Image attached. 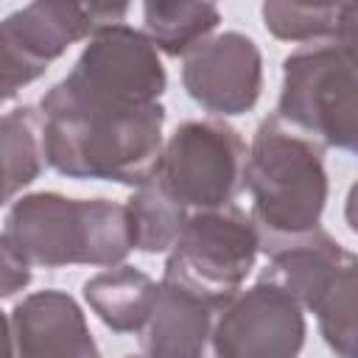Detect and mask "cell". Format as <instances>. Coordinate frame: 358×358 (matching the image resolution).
<instances>
[{"label":"cell","instance_id":"obj_3","mask_svg":"<svg viewBox=\"0 0 358 358\" xmlns=\"http://www.w3.org/2000/svg\"><path fill=\"white\" fill-rule=\"evenodd\" d=\"M3 238L34 266H117L134 249L126 204L109 199H67L62 193L20 196L8 213Z\"/></svg>","mask_w":358,"mask_h":358},{"label":"cell","instance_id":"obj_5","mask_svg":"<svg viewBox=\"0 0 358 358\" xmlns=\"http://www.w3.org/2000/svg\"><path fill=\"white\" fill-rule=\"evenodd\" d=\"M260 249V229L241 207L224 204L193 210L165 260L162 274L224 308L252 274Z\"/></svg>","mask_w":358,"mask_h":358},{"label":"cell","instance_id":"obj_21","mask_svg":"<svg viewBox=\"0 0 358 358\" xmlns=\"http://www.w3.org/2000/svg\"><path fill=\"white\" fill-rule=\"evenodd\" d=\"M344 221L347 227L358 235V182H352L350 193H347V201H344Z\"/></svg>","mask_w":358,"mask_h":358},{"label":"cell","instance_id":"obj_14","mask_svg":"<svg viewBox=\"0 0 358 358\" xmlns=\"http://www.w3.org/2000/svg\"><path fill=\"white\" fill-rule=\"evenodd\" d=\"M316 313L319 333L327 347L338 355L358 358V255L347 252L338 257L324 285L308 305Z\"/></svg>","mask_w":358,"mask_h":358},{"label":"cell","instance_id":"obj_20","mask_svg":"<svg viewBox=\"0 0 358 358\" xmlns=\"http://www.w3.org/2000/svg\"><path fill=\"white\" fill-rule=\"evenodd\" d=\"M333 42L338 45V50L358 67V0H350L338 17Z\"/></svg>","mask_w":358,"mask_h":358},{"label":"cell","instance_id":"obj_4","mask_svg":"<svg viewBox=\"0 0 358 358\" xmlns=\"http://www.w3.org/2000/svg\"><path fill=\"white\" fill-rule=\"evenodd\" d=\"M277 115L324 148L358 157V67L330 42H308L282 62Z\"/></svg>","mask_w":358,"mask_h":358},{"label":"cell","instance_id":"obj_17","mask_svg":"<svg viewBox=\"0 0 358 358\" xmlns=\"http://www.w3.org/2000/svg\"><path fill=\"white\" fill-rule=\"evenodd\" d=\"M0 140H3V201H14V196L25 190L48 162L45 140H42V109L25 103L6 112L0 123Z\"/></svg>","mask_w":358,"mask_h":358},{"label":"cell","instance_id":"obj_6","mask_svg":"<svg viewBox=\"0 0 358 358\" xmlns=\"http://www.w3.org/2000/svg\"><path fill=\"white\" fill-rule=\"evenodd\" d=\"M246 143L227 120H187L162 145L154 176L187 210L232 204L246 187Z\"/></svg>","mask_w":358,"mask_h":358},{"label":"cell","instance_id":"obj_9","mask_svg":"<svg viewBox=\"0 0 358 358\" xmlns=\"http://www.w3.org/2000/svg\"><path fill=\"white\" fill-rule=\"evenodd\" d=\"M95 31V20L78 0H31L25 8L8 14L0 25L3 98L11 101L70 45L90 39Z\"/></svg>","mask_w":358,"mask_h":358},{"label":"cell","instance_id":"obj_2","mask_svg":"<svg viewBox=\"0 0 358 358\" xmlns=\"http://www.w3.org/2000/svg\"><path fill=\"white\" fill-rule=\"evenodd\" d=\"M246 187L263 246L316 229L330 193L324 145L280 115L263 117L246 157Z\"/></svg>","mask_w":358,"mask_h":358},{"label":"cell","instance_id":"obj_13","mask_svg":"<svg viewBox=\"0 0 358 358\" xmlns=\"http://www.w3.org/2000/svg\"><path fill=\"white\" fill-rule=\"evenodd\" d=\"M159 296V282L145 271L117 263L84 282V299L112 333L145 330Z\"/></svg>","mask_w":358,"mask_h":358},{"label":"cell","instance_id":"obj_8","mask_svg":"<svg viewBox=\"0 0 358 358\" xmlns=\"http://www.w3.org/2000/svg\"><path fill=\"white\" fill-rule=\"evenodd\" d=\"M305 330L302 302L263 271L221 308L210 344L218 358H291L302 350Z\"/></svg>","mask_w":358,"mask_h":358},{"label":"cell","instance_id":"obj_1","mask_svg":"<svg viewBox=\"0 0 358 358\" xmlns=\"http://www.w3.org/2000/svg\"><path fill=\"white\" fill-rule=\"evenodd\" d=\"M48 165L67 179L140 187L159 162L165 106L87 98L53 84L42 101Z\"/></svg>","mask_w":358,"mask_h":358},{"label":"cell","instance_id":"obj_15","mask_svg":"<svg viewBox=\"0 0 358 358\" xmlns=\"http://www.w3.org/2000/svg\"><path fill=\"white\" fill-rule=\"evenodd\" d=\"M145 34L165 56H187L221 22L218 0H143Z\"/></svg>","mask_w":358,"mask_h":358},{"label":"cell","instance_id":"obj_18","mask_svg":"<svg viewBox=\"0 0 358 358\" xmlns=\"http://www.w3.org/2000/svg\"><path fill=\"white\" fill-rule=\"evenodd\" d=\"M350 0H263L266 31L280 42L333 39L338 17Z\"/></svg>","mask_w":358,"mask_h":358},{"label":"cell","instance_id":"obj_10","mask_svg":"<svg viewBox=\"0 0 358 358\" xmlns=\"http://www.w3.org/2000/svg\"><path fill=\"white\" fill-rule=\"evenodd\" d=\"M182 84L185 92L213 115H246L263 90L260 48L241 31L210 36L185 56Z\"/></svg>","mask_w":358,"mask_h":358},{"label":"cell","instance_id":"obj_11","mask_svg":"<svg viewBox=\"0 0 358 358\" xmlns=\"http://www.w3.org/2000/svg\"><path fill=\"white\" fill-rule=\"evenodd\" d=\"M11 350L25 358H95L101 350L78 302L56 288L28 294L8 313Z\"/></svg>","mask_w":358,"mask_h":358},{"label":"cell","instance_id":"obj_19","mask_svg":"<svg viewBox=\"0 0 358 358\" xmlns=\"http://www.w3.org/2000/svg\"><path fill=\"white\" fill-rule=\"evenodd\" d=\"M0 252H3V291H0V296L11 299L14 294H20L31 282V266L34 263L3 235H0Z\"/></svg>","mask_w":358,"mask_h":358},{"label":"cell","instance_id":"obj_12","mask_svg":"<svg viewBox=\"0 0 358 358\" xmlns=\"http://www.w3.org/2000/svg\"><path fill=\"white\" fill-rule=\"evenodd\" d=\"M221 305L162 274L154 313L143 330V352L154 358H196L213 341Z\"/></svg>","mask_w":358,"mask_h":358},{"label":"cell","instance_id":"obj_16","mask_svg":"<svg viewBox=\"0 0 358 358\" xmlns=\"http://www.w3.org/2000/svg\"><path fill=\"white\" fill-rule=\"evenodd\" d=\"M126 210L131 224V243L145 255L171 252L190 215V210L179 199H173L154 173L131 193Z\"/></svg>","mask_w":358,"mask_h":358},{"label":"cell","instance_id":"obj_7","mask_svg":"<svg viewBox=\"0 0 358 358\" xmlns=\"http://www.w3.org/2000/svg\"><path fill=\"white\" fill-rule=\"evenodd\" d=\"M62 84L87 98L117 103H157L168 76L154 39L131 25L98 28Z\"/></svg>","mask_w":358,"mask_h":358}]
</instances>
